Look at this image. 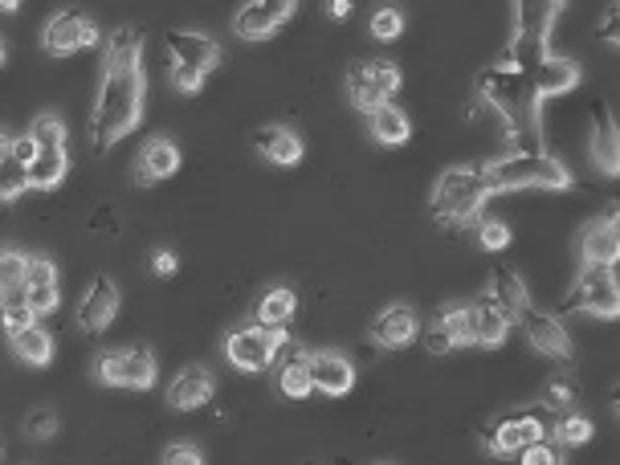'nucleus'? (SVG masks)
<instances>
[{"label": "nucleus", "instance_id": "obj_1", "mask_svg": "<svg viewBox=\"0 0 620 465\" xmlns=\"http://www.w3.org/2000/svg\"><path fill=\"white\" fill-rule=\"evenodd\" d=\"M148 74H143V33L140 29H114L102 46V82L90 114V139L99 151H111L123 135H131L143 119Z\"/></svg>", "mask_w": 620, "mask_h": 465}, {"label": "nucleus", "instance_id": "obj_2", "mask_svg": "<svg viewBox=\"0 0 620 465\" xmlns=\"http://www.w3.org/2000/svg\"><path fill=\"white\" fill-rule=\"evenodd\" d=\"M481 184L486 192H519V189H547L563 192L576 184V176L568 172V164H559L556 155L547 151H507V155H494L486 164H478Z\"/></svg>", "mask_w": 620, "mask_h": 465}, {"label": "nucleus", "instance_id": "obj_3", "mask_svg": "<svg viewBox=\"0 0 620 465\" xmlns=\"http://www.w3.org/2000/svg\"><path fill=\"white\" fill-rule=\"evenodd\" d=\"M478 90H481V99L507 119V131L515 143L522 139V127H527L531 143H539V107H535V90H531V74H527V70H515L510 62H498L478 74Z\"/></svg>", "mask_w": 620, "mask_h": 465}, {"label": "nucleus", "instance_id": "obj_4", "mask_svg": "<svg viewBox=\"0 0 620 465\" xmlns=\"http://www.w3.org/2000/svg\"><path fill=\"white\" fill-rule=\"evenodd\" d=\"M490 201V192L481 184V172L478 164H457V168H445L437 184H433V196H429V213L433 221H441V225H469V221H478L481 209Z\"/></svg>", "mask_w": 620, "mask_h": 465}, {"label": "nucleus", "instance_id": "obj_5", "mask_svg": "<svg viewBox=\"0 0 620 465\" xmlns=\"http://www.w3.org/2000/svg\"><path fill=\"white\" fill-rule=\"evenodd\" d=\"M167 58H172V87L180 94H196L209 70L221 65V46L196 29H172L167 33Z\"/></svg>", "mask_w": 620, "mask_h": 465}, {"label": "nucleus", "instance_id": "obj_6", "mask_svg": "<svg viewBox=\"0 0 620 465\" xmlns=\"http://www.w3.org/2000/svg\"><path fill=\"white\" fill-rule=\"evenodd\" d=\"M286 347H291L286 327H257V323H250V327L225 335V360L237 372H266Z\"/></svg>", "mask_w": 620, "mask_h": 465}, {"label": "nucleus", "instance_id": "obj_7", "mask_svg": "<svg viewBox=\"0 0 620 465\" xmlns=\"http://www.w3.org/2000/svg\"><path fill=\"white\" fill-rule=\"evenodd\" d=\"M559 13H563V4H519V29H515V46H510L507 58L515 70L531 74L535 65L543 62L547 38H551V26H556Z\"/></svg>", "mask_w": 620, "mask_h": 465}, {"label": "nucleus", "instance_id": "obj_8", "mask_svg": "<svg viewBox=\"0 0 620 465\" xmlns=\"http://www.w3.org/2000/svg\"><path fill=\"white\" fill-rule=\"evenodd\" d=\"M94 376L99 384L106 388H131V392H143L155 384V355L152 347H111V352H102L94 360Z\"/></svg>", "mask_w": 620, "mask_h": 465}, {"label": "nucleus", "instance_id": "obj_9", "mask_svg": "<svg viewBox=\"0 0 620 465\" xmlns=\"http://www.w3.org/2000/svg\"><path fill=\"white\" fill-rule=\"evenodd\" d=\"M396 90H400V70L388 58H367L347 70V99L355 111H380L384 102H393Z\"/></svg>", "mask_w": 620, "mask_h": 465}, {"label": "nucleus", "instance_id": "obj_10", "mask_svg": "<svg viewBox=\"0 0 620 465\" xmlns=\"http://www.w3.org/2000/svg\"><path fill=\"white\" fill-rule=\"evenodd\" d=\"M568 311H588L592 319H617L620 315V286L612 270L583 265L576 286L568 294Z\"/></svg>", "mask_w": 620, "mask_h": 465}, {"label": "nucleus", "instance_id": "obj_11", "mask_svg": "<svg viewBox=\"0 0 620 465\" xmlns=\"http://www.w3.org/2000/svg\"><path fill=\"white\" fill-rule=\"evenodd\" d=\"M41 46L45 53L53 58H70L78 50H90V46H99V26L82 13H53L41 29Z\"/></svg>", "mask_w": 620, "mask_h": 465}, {"label": "nucleus", "instance_id": "obj_12", "mask_svg": "<svg viewBox=\"0 0 620 465\" xmlns=\"http://www.w3.org/2000/svg\"><path fill=\"white\" fill-rule=\"evenodd\" d=\"M294 13H298L294 0H250L233 13V33L241 41H262L270 33H278Z\"/></svg>", "mask_w": 620, "mask_h": 465}, {"label": "nucleus", "instance_id": "obj_13", "mask_svg": "<svg viewBox=\"0 0 620 465\" xmlns=\"http://www.w3.org/2000/svg\"><path fill=\"white\" fill-rule=\"evenodd\" d=\"M547 437V425L539 421L535 413H510L502 416V421H494L490 428H486V449L494 453V457H519L531 441Z\"/></svg>", "mask_w": 620, "mask_h": 465}, {"label": "nucleus", "instance_id": "obj_14", "mask_svg": "<svg viewBox=\"0 0 620 465\" xmlns=\"http://www.w3.org/2000/svg\"><path fill=\"white\" fill-rule=\"evenodd\" d=\"M367 335H372V343L384 347V352H405L408 343H417L420 319L408 302H393V306H384L380 315L372 319Z\"/></svg>", "mask_w": 620, "mask_h": 465}, {"label": "nucleus", "instance_id": "obj_15", "mask_svg": "<svg viewBox=\"0 0 620 465\" xmlns=\"http://www.w3.org/2000/svg\"><path fill=\"white\" fill-rule=\"evenodd\" d=\"M522 331H527V340H531V347L539 355H547V360H559V364H568L571 355V335L568 327H563V319L551 315V311H539V306H531L527 315L519 319Z\"/></svg>", "mask_w": 620, "mask_h": 465}, {"label": "nucleus", "instance_id": "obj_16", "mask_svg": "<svg viewBox=\"0 0 620 465\" xmlns=\"http://www.w3.org/2000/svg\"><path fill=\"white\" fill-rule=\"evenodd\" d=\"M580 62L576 58H563V53H547L543 62L531 70V90H535V107L543 111L547 99H559V94H568V90L580 87Z\"/></svg>", "mask_w": 620, "mask_h": 465}, {"label": "nucleus", "instance_id": "obj_17", "mask_svg": "<svg viewBox=\"0 0 620 465\" xmlns=\"http://www.w3.org/2000/svg\"><path fill=\"white\" fill-rule=\"evenodd\" d=\"M114 315H119V286H114V277L99 274L78 302V327L87 335H102L114 323Z\"/></svg>", "mask_w": 620, "mask_h": 465}, {"label": "nucleus", "instance_id": "obj_18", "mask_svg": "<svg viewBox=\"0 0 620 465\" xmlns=\"http://www.w3.org/2000/svg\"><path fill=\"white\" fill-rule=\"evenodd\" d=\"M306 367H311V388L323 396H347L355 388V364L343 352H306Z\"/></svg>", "mask_w": 620, "mask_h": 465}, {"label": "nucleus", "instance_id": "obj_19", "mask_svg": "<svg viewBox=\"0 0 620 465\" xmlns=\"http://www.w3.org/2000/svg\"><path fill=\"white\" fill-rule=\"evenodd\" d=\"M580 253L583 265H600V270H612L620 257V221L617 213H604L588 221L580 233Z\"/></svg>", "mask_w": 620, "mask_h": 465}, {"label": "nucleus", "instance_id": "obj_20", "mask_svg": "<svg viewBox=\"0 0 620 465\" xmlns=\"http://www.w3.org/2000/svg\"><path fill=\"white\" fill-rule=\"evenodd\" d=\"M21 299H26V306L38 319L58 311V265H53V257H45V253L29 257L26 282H21Z\"/></svg>", "mask_w": 620, "mask_h": 465}, {"label": "nucleus", "instance_id": "obj_21", "mask_svg": "<svg viewBox=\"0 0 620 465\" xmlns=\"http://www.w3.org/2000/svg\"><path fill=\"white\" fill-rule=\"evenodd\" d=\"M180 172V148L172 143L167 135H155L143 143L140 160H135V184H143V189H152V184H160V180L176 176Z\"/></svg>", "mask_w": 620, "mask_h": 465}, {"label": "nucleus", "instance_id": "obj_22", "mask_svg": "<svg viewBox=\"0 0 620 465\" xmlns=\"http://www.w3.org/2000/svg\"><path fill=\"white\" fill-rule=\"evenodd\" d=\"M216 396V376L209 367H184L176 380H172V388H167V404L176 408V413H192V408H204V404Z\"/></svg>", "mask_w": 620, "mask_h": 465}, {"label": "nucleus", "instance_id": "obj_23", "mask_svg": "<svg viewBox=\"0 0 620 465\" xmlns=\"http://www.w3.org/2000/svg\"><path fill=\"white\" fill-rule=\"evenodd\" d=\"M254 143H257V151L266 155L270 164H278V168H294V164H298V160L306 155V148H303V139H298V131H291V127H282V123L257 127V131H254Z\"/></svg>", "mask_w": 620, "mask_h": 465}, {"label": "nucleus", "instance_id": "obj_24", "mask_svg": "<svg viewBox=\"0 0 620 465\" xmlns=\"http://www.w3.org/2000/svg\"><path fill=\"white\" fill-rule=\"evenodd\" d=\"M274 367H278V372H274V384H278V392L286 396V401L298 404L315 392L311 388V367H306L303 347H286V352L274 360Z\"/></svg>", "mask_w": 620, "mask_h": 465}, {"label": "nucleus", "instance_id": "obj_25", "mask_svg": "<svg viewBox=\"0 0 620 465\" xmlns=\"http://www.w3.org/2000/svg\"><path fill=\"white\" fill-rule=\"evenodd\" d=\"M498 306H502V315L510 319V323H519L527 311H531V290H527V282H522L515 270H494V277H490V290H486Z\"/></svg>", "mask_w": 620, "mask_h": 465}, {"label": "nucleus", "instance_id": "obj_26", "mask_svg": "<svg viewBox=\"0 0 620 465\" xmlns=\"http://www.w3.org/2000/svg\"><path fill=\"white\" fill-rule=\"evenodd\" d=\"M592 164L604 172V176H617L620 172V135H617V123H612V114L604 107H596V119H592Z\"/></svg>", "mask_w": 620, "mask_h": 465}, {"label": "nucleus", "instance_id": "obj_27", "mask_svg": "<svg viewBox=\"0 0 620 465\" xmlns=\"http://www.w3.org/2000/svg\"><path fill=\"white\" fill-rule=\"evenodd\" d=\"M474 306V335H478V347H502L507 343V335H510V323L507 315H502V306L490 299V294H481L478 302H469Z\"/></svg>", "mask_w": 620, "mask_h": 465}, {"label": "nucleus", "instance_id": "obj_28", "mask_svg": "<svg viewBox=\"0 0 620 465\" xmlns=\"http://www.w3.org/2000/svg\"><path fill=\"white\" fill-rule=\"evenodd\" d=\"M367 131H372V139H376V143H384V148H405L408 135H413V119H408L400 107L384 102L380 111L367 114Z\"/></svg>", "mask_w": 620, "mask_h": 465}, {"label": "nucleus", "instance_id": "obj_29", "mask_svg": "<svg viewBox=\"0 0 620 465\" xmlns=\"http://www.w3.org/2000/svg\"><path fill=\"white\" fill-rule=\"evenodd\" d=\"M70 176V151H38L29 164V189L53 192Z\"/></svg>", "mask_w": 620, "mask_h": 465}, {"label": "nucleus", "instance_id": "obj_30", "mask_svg": "<svg viewBox=\"0 0 620 465\" xmlns=\"http://www.w3.org/2000/svg\"><path fill=\"white\" fill-rule=\"evenodd\" d=\"M9 343H13L17 360H21V364H29V367H45L53 360V340H50V331L41 327V323H33V327L9 335Z\"/></svg>", "mask_w": 620, "mask_h": 465}, {"label": "nucleus", "instance_id": "obj_31", "mask_svg": "<svg viewBox=\"0 0 620 465\" xmlns=\"http://www.w3.org/2000/svg\"><path fill=\"white\" fill-rule=\"evenodd\" d=\"M437 327L449 335L454 352L457 347H474V343H478V335H474V306H469V302H449V306H441Z\"/></svg>", "mask_w": 620, "mask_h": 465}, {"label": "nucleus", "instance_id": "obj_32", "mask_svg": "<svg viewBox=\"0 0 620 465\" xmlns=\"http://www.w3.org/2000/svg\"><path fill=\"white\" fill-rule=\"evenodd\" d=\"M294 306H298L294 290L291 286H274L270 294H262V302H257L254 323L257 327H286V323L294 319Z\"/></svg>", "mask_w": 620, "mask_h": 465}, {"label": "nucleus", "instance_id": "obj_33", "mask_svg": "<svg viewBox=\"0 0 620 465\" xmlns=\"http://www.w3.org/2000/svg\"><path fill=\"white\" fill-rule=\"evenodd\" d=\"M26 270H29V253L13 250V245H4V250H0V302L13 299L17 290H21Z\"/></svg>", "mask_w": 620, "mask_h": 465}, {"label": "nucleus", "instance_id": "obj_34", "mask_svg": "<svg viewBox=\"0 0 620 465\" xmlns=\"http://www.w3.org/2000/svg\"><path fill=\"white\" fill-rule=\"evenodd\" d=\"M29 139H33V148L38 151H65V123L58 119L53 111H45V114H38L33 123H29Z\"/></svg>", "mask_w": 620, "mask_h": 465}, {"label": "nucleus", "instance_id": "obj_35", "mask_svg": "<svg viewBox=\"0 0 620 465\" xmlns=\"http://www.w3.org/2000/svg\"><path fill=\"white\" fill-rule=\"evenodd\" d=\"M592 433H596V425L588 421L583 413H559V421H556V441L568 449V445H588L592 441Z\"/></svg>", "mask_w": 620, "mask_h": 465}, {"label": "nucleus", "instance_id": "obj_36", "mask_svg": "<svg viewBox=\"0 0 620 465\" xmlns=\"http://www.w3.org/2000/svg\"><path fill=\"white\" fill-rule=\"evenodd\" d=\"M29 189V168L21 160H13V151L0 160V204L17 201Z\"/></svg>", "mask_w": 620, "mask_h": 465}, {"label": "nucleus", "instance_id": "obj_37", "mask_svg": "<svg viewBox=\"0 0 620 465\" xmlns=\"http://www.w3.org/2000/svg\"><path fill=\"white\" fill-rule=\"evenodd\" d=\"M38 323V315L26 306V299H21V290H17L13 299H4L0 302V327L9 331V335H17V331H26Z\"/></svg>", "mask_w": 620, "mask_h": 465}, {"label": "nucleus", "instance_id": "obj_38", "mask_svg": "<svg viewBox=\"0 0 620 465\" xmlns=\"http://www.w3.org/2000/svg\"><path fill=\"white\" fill-rule=\"evenodd\" d=\"M519 462L522 465H568V457H563V445H559V441L539 437L519 453Z\"/></svg>", "mask_w": 620, "mask_h": 465}, {"label": "nucleus", "instance_id": "obj_39", "mask_svg": "<svg viewBox=\"0 0 620 465\" xmlns=\"http://www.w3.org/2000/svg\"><path fill=\"white\" fill-rule=\"evenodd\" d=\"M400 33H405V13H400V9H388V4H384V9L372 13V38L376 41H396Z\"/></svg>", "mask_w": 620, "mask_h": 465}, {"label": "nucleus", "instance_id": "obj_40", "mask_svg": "<svg viewBox=\"0 0 620 465\" xmlns=\"http://www.w3.org/2000/svg\"><path fill=\"white\" fill-rule=\"evenodd\" d=\"M571 404H576V380L559 376L543 388V408L551 413H571Z\"/></svg>", "mask_w": 620, "mask_h": 465}, {"label": "nucleus", "instance_id": "obj_41", "mask_svg": "<svg viewBox=\"0 0 620 465\" xmlns=\"http://www.w3.org/2000/svg\"><path fill=\"white\" fill-rule=\"evenodd\" d=\"M478 245L486 253H502L510 245V225H507V221H494V216H490V221H481V225H478Z\"/></svg>", "mask_w": 620, "mask_h": 465}, {"label": "nucleus", "instance_id": "obj_42", "mask_svg": "<svg viewBox=\"0 0 620 465\" xmlns=\"http://www.w3.org/2000/svg\"><path fill=\"white\" fill-rule=\"evenodd\" d=\"M26 433L33 441H50L58 433V413L53 408H38V413L26 416Z\"/></svg>", "mask_w": 620, "mask_h": 465}, {"label": "nucleus", "instance_id": "obj_43", "mask_svg": "<svg viewBox=\"0 0 620 465\" xmlns=\"http://www.w3.org/2000/svg\"><path fill=\"white\" fill-rule=\"evenodd\" d=\"M164 465H204V453L196 449V445L176 441V445H167L164 449Z\"/></svg>", "mask_w": 620, "mask_h": 465}, {"label": "nucleus", "instance_id": "obj_44", "mask_svg": "<svg viewBox=\"0 0 620 465\" xmlns=\"http://www.w3.org/2000/svg\"><path fill=\"white\" fill-rule=\"evenodd\" d=\"M180 270V257L172 250H155L152 253V274L155 277H176Z\"/></svg>", "mask_w": 620, "mask_h": 465}, {"label": "nucleus", "instance_id": "obj_45", "mask_svg": "<svg viewBox=\"0 0 620 465\" xmlns=\"http://www.w3.org/2000/svg\"><path fill=\"white\" fill-rule=\"evenodd\" d=\"M425 352H433V355H449L454 352V343H449V335H445L437 323H433L429 331H425Z\"/></svg>", "mask_w": 620, "mask_h": 465}, {"label": "nucleus", "instance_id": "obj_46", "mask_svg": "<svg viewBox=\"0 0 620 465\" xmlns=\"http://www.w3.org/2000/svg\"><path fill=\"white\" fill-rule=\"evenodd\" d=\"M9 151H13V160H21V164H33V155H38V148H33V139H29V135H21V139H13V148H9Z\"/></svg>", "mask_w": 620, "mask_h": 465}, {"label": "nucleus", "instance_id": "obj_47", "mask_svg": "<svg viewBox=\"0 0 620 465\" xmlns=\"http://www.w3.org/2000/svg\"><path fill=\"white\" fill-rule=\"evenodd\" d=\"M617 4H608V13H604V29H600V38L608 41V46H617Z\"/></svg>", "mask_w": 620, "mask_h": 465}, {"label": "nucleus", "instance_id": "obj_48", "mask_svg": "<svg viewBox=\"0 0 620 465\" xmlns=\"http://www.w3.org/2000/svg\"><path fill=\"white\" fill-rule=\"evenodd\" d=\"M327 13H331V21H347V17H352V4H347V0H335V4H327Z\"/></svg>", "mask_w": 620, "mask_h": 465}, {"label": "nucleus", "instance_id": "obj_49", "mask_svg": "<svg viewBox=\"0 0 620 465\" xmlns=\"http://www.w3.org/2000/svg\"><path fill=\"white\" fill-rule=\"evenodd\" d=\"M9 148H13V139H9V135H4V131H0V160L9 155Z\"/></svg>", "mask_w": 620, "mask_h": 465}, {"label": "nucleus", "instance_id": "obj_50", "mask_svg": "<svg viewBox=\"0 0 620 465\" xmlns=\"http://www.w3.org/2000/svg\"><path fill=\"white\" fill-rule=\"evenodd\" d=\"M0 65H4V41H0Z\"/></svg>", "mask_w": 620, "mask_h": 465}]
</instances>
